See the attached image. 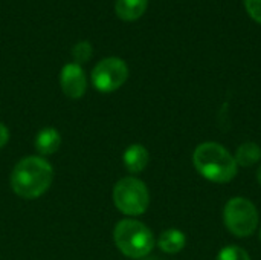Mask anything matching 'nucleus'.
Instances as JSON below:
<instances>
[{"mask_svg": "<svg viewBox=\"0 0 261 260\" xmlns=\"http://www.w3.org/2000/svg\"><path fill=\"white\" fill-rule=\"evenodd\" d=\"M216 260H252L246 250L237 245H228L220 250Z\"/></svg>", "mask_w": 261, "mask_h": 260, "instance_id": "nucleus-14", "label": "nucleus"}, {"mask_svg": "<svg viewBox=\"0 0 261 260\" xmlns=\"http://www.w3.org/2000/svg\"><path fill=\"white\" fill-rule=\"evenodd\" d=\"M223 222L232 236L240 239L249 238L258 227V210L254 202L243 196L231 198L223 208Z\"/></svg>", "mask_w": 261, "mask_h": 260, "instance_id": "nucleus-4", "label": "nucleus"}, {"mask_svg": "<svg viewBox=\"0 0 261 260\" xmlns=\"http://www.w3.org/2000/svg\"><path fill=\"white\" fill-rule=\"evenodd\" d=\"M193 164L205 179L216 184L231 182L237 176L239 169L234 155H231L222 144L213 141L202 143L196 147Z\"/></svg>", "mask_w": 261, "mask_h": 260, "instance_id": "nucleus-2", "label": "nucleus"}, {"mask_svg": "<svg viewBox=\"0 0 261 260\" xmlns=\"http://www.w3.org/2000/svg\"><path fill=\"white\" fill-rule=\"evenodd\" d=\"M113 202L121 213L141 216L150 205V192L144 181L135 176H125L113 187Z\"/></svg>", "mask_w": 261, "mask_h": 260, "instance_id": "nucleus-5", "label": "nucleus"}, {"mask_svg": "<svg viewBox=\"0 0 261 260\" xmlns=\"http://www.w3.org/2000/svg\"><path fill=\"white\" fill-rule=\"evenodd\" d=\"M260 241H261V230H260Z\"/></svg>", "mask_w": 261, "mask_h": 260, "instance_id": "nucleus-18", "label": "nucleus"}, {"mask_svg": "<svg viewBox=\"0 0 261 260\" xmlns=\"http://www.w3.org/2000/svg\"><path fill=\"white\" fill-rule=\"evenodd\" d=\"M8 141H9V130L3 123H0V149H3L8 144Z\"/></svg>", "mask_w": 261, "mask_h": 260, "instance_id": "nucleus-16", "label": "nucleus"}, {"mask_svg": "<svg viewBox=\"0 0 261 260\" xmlns=\"http://www.w3.org/2000/svg\"><path fill=\"white\" fill-rule=\"evenodd\" d=\"M245 8L249 17L261 25V0H245Z\"/></svg>", "mask_w": 261, "mask_h": 260, "instance_id": "nucleus-15", "label": "nucleus"}, {"mask_svg": "<svg viewBox=\"0 0 261 260\" xmlns=\"http://www.w3.org/2000/svg\"><path fill=\"white\" fill-rule=\"evenodd\" d=\"M128 78V66L118 57L101 60L92 70V83L96 90L110 93L118 90Z\"/></svg>", "mask_w": 261, "mask_h": 260, "instance_id": "nucleus-6", "label": "nucleus"}, {"mask_svg": "<svg viewBox=\"0 0 261 260\" xmlns=\"http://www.w3.org/2000/svg\"><path fill=\"white\" fill-rule=\"evenodd\" d=\"M113 239L118 250L130 259H142L154 248L153 231L136 219H122L116 224Z\"/></svg>", "mask_w": 261, "mask_h": 260, "instance_id": "nucleus-3", "label": "nucleus"}, {"mask_svg": "<svg viewBox=\"0 0 261 260\" xmlns=\"http://www.w3.org/2000/svg\"><path fill=\"white\" fill-rule=\"evenodd\" d=\"M60 86L66 97L72 100L81 98L87 89V78L81 64L67 63L60 72Z\"/></svg>", "mask_w": 261, "mask_h": 260, "instance_id": "nucleus-7", "label": "nucleus"}, {"mask_svg": "<svg viewBox=\"0 0 261 260\" xmlns=\"http://www.w3.org/2000/svg\"><path fill=\"white\" fill-rule=\"evenodd\" d=\"M34 146H35V150L41 156L54 155L55 152H58V149L61 146V135L54 127H44L37 133Z\"/></svg>", "mask_w": 261, "mask_h": 260, "instance_id": "nucleus-9", "label": "nucleus"}, {"mask_svg": "<svg viewBox=\"0 0 261 260\" xmlns=\"http://www.w3.org/2000/svg\"><path fill=\"white\" fill-rule=\"evenodd\" d=\"M234 159H236L237 166H242V167L255 166L261 159V147L257 143H252V141L243 143L242 146H239V149L234 155Z\"/></svg>", "mask_w": 261, "mask_h": 260, "instance_id": "nucleus-12", "label": "nucleus"}, {"mask_svg": "<svg viewBox=\"0 0 261 260\" xmlns=\"http://www.w3.org/2000/svg\"><path fill=\"white\" fill-rule=\"evenodd\" d=\"M122 161L125 169L136 175L145 170V167L148 166L150 161V153L145 149V146L142 144H132L125 149L124 155H122Z\"/></svg>", "mask_w": 261, "mask_h": 260, "instance_id": "nucleus-8", "label": "nucleus"}, {"mask_svg": "<svg viewBox=\"0 0 261 260\" xmlns=\"http://www.w3.org/2000/svg\"><path fill=\"white\" fill-rule=\"evenodd\" d=\"M147 6L148 0H116L115 11L121 20L135 21L145 12Z\"/></svg>", "mask_w": 261, "mask_h": 260, "instance_id": "nucleus-11", "label": "nucleus"}, {"mask_svg": "<svg viewBox=\"0 0 261 260\" xmlns=\"http://www.w3.org/2000/svg\"><path fill=\"white\" fill-rule=\"evenodd\" d=\"M158 245L167 254H177L185 248L187 236L184 234V231H180L177 228H170V230H165L159 236Z\"/></svg>", "mask_w": 261, "mask_h": 260, "instance_id": "nucleus-10", "label": "nucleus"}, {"mask_svg": "<svg viewBox=\"0 0 261 260\" xmlns=\"http://www.w3.org/2000/svg\"><path fill=\"white\" fill-rule=\"evenodd\" d=\"M257 181H258V184H260L261 187V164L260 167H258V170H257Z\"/></svg>", "mask_w": 261, "mask_h": 260, "instance_id": "nucleus-17", "label": "nucleus"}, {"mask_svg": "<svg viewBox=\"0 0 261 260\" xmlns=\"http://www.w3.org/2000/svg\"><path fill=\"white\" fill-rule=\"evenodd\" d=\"M54 179V167L43 156H26L20 159L9 178L12 192L23 199H37L43 196Z\"/></svg>", "mask_w": 261, "mask_h": 260, "instance_id": "nucleus-1", "label": "nucleus"}, {"mask_svg": "<svg viewBox=\"0 0 261 260\" xmlns=\"http://www.w3.org/2000/svg\"><path fill=\"white\" fill-rule=\"evenodd\" d=\"M93 54V48L90 44V41L87 40H83V41H78L73 48H72V55H73V60L76 64H83V63H87L90 60Z\"/></svg>", "mask_w": 261, "mask_h": 260, "instance_id": "nucleus-13", "label": "nucleus"}]
</instances>
